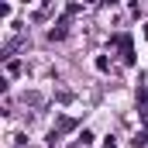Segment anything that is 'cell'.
I'll list each match as a JSON object with an SVG mask.
<instances>
[{"label": "cell", "mask_w": 148, "mask_h": 148, "mask_svg": "<svg viewBox=\"0 0 148 148\" xmlns=\"http://www.w3.org/2000/svg\"><path fill=\"white\" fill-rule=\"evenodd\" d=\"M145 145H148V131H141V134L134 138V148H145Z\"/></svg>", "instance_id": "obj_1"}, {"label": "cell", "mask_w": 148, "mask_h": 148, "mask_svg": "<svg viewBox=\"0 0 148 148\" xmlns=\"http://www.w3.org/2000/svg\"><path fill=\"white\" fill-rule=\"evenodd\" d=\"M145 38H148V28H145Z\"/></svg>", "instance_id": "obj_2"}]
</instances>
